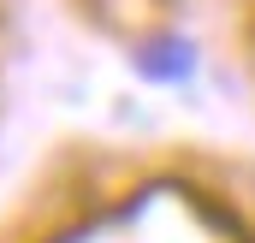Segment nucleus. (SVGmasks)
<instances>
[{"instance_id":"f257e3e1","label":"nucleus","mask_w":255,"mask_h":243,"mask_svg":"<svg viewBox=\"0 0 255 243\" xmlns=\"http://www.w3.org/2000/svg\"><path fill=\"white\" fill-rule=\"evenodd\" d=\"M136 71H142V77H154V83H184V77L196 71V54H190V42L160 36V42H148V48L136 54Z\"/></svg>"}]
</instances>
